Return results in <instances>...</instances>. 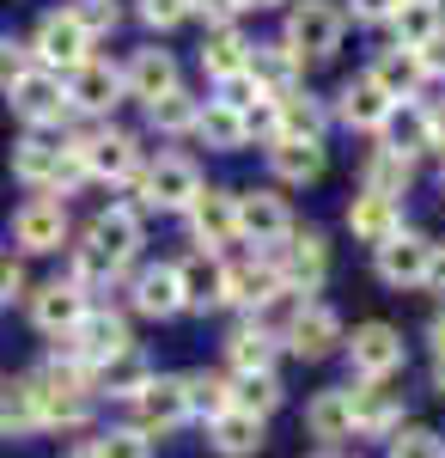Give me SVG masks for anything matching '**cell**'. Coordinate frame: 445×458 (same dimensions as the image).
I'll return each instance as SVG.
<instances>
[{
  "instance_id": "obj_13",
  "label": "cell",
  "mask_w": 445,
  "mask_h": 458,
  "mask_svg": "<svg viewBox=\"0 0 445 458\" xmlns=\"http://www.w3.org/2000/svg\"><path fill=\"white\" fill-rule=\"evenodd\" d=\"M129 403H135L140 434H172V428L189 416V386H183V379H147Z\"/></svg>"
},
{
  "instance_id": "obj_2",
  "label": "cell",
  "mask_w": 445,
  "mask_h": 458,
  "mask_svg": "<svg viewBox=\"0 0 445 458\" xmlns=\"http://www.w3.org/2000/svg\"><path fill=\"white\" fill-rule=\"evenodd\" d=\"M31 391L37 428H86L92 422V373L73 360H49L37 379H25Z\"/></svg>"
},
{
  "instance_id": "obj_29",
  "label": "cell",
  "mask_w": 445,
  "mask_h": 458,
  "mask_svg": "<svg viewBox=\"0 0 445 458\" xmlns=\"http://www.w3.org/2000/svg\"><path fill=\"white\" fill-rule=\"evenodd\" d=\"M250 80L263 86V92H293V73H299V55L287 49V43H250Z\"/></svg>"
},
{
  "instance_id": "obj_44",
  "label": "cell",
  "mask_w": 445,
  "mask_h": 458,
  "mask_svg": "<svg viewBox=\"0 0 445 458\" xmlns=\"http://www.w3.org/2000/svg\"><path fill=\"white\" fill-rule=\"evenodd\" d=\"M68 13L80 19V31H86V37H110V31H116V0H73Z\"/></svg>"
},
{
  "instance_id": "obj_39",
  "label": "cell",
  "mask_w": 445,
  "mask_h": 458,
  "mask_svg": "<svg viewBox=\"0 0 445 458\" xmlns=\"http://www.w3.org/2000/svg\"><path fill=\"white\" fill-rule=\"evenodd\" d=\"M92 386L116 391V397H135V391L147 386V367H140V354L129 349V354H116V360H104L98 373H92Z\"/></svg>"
},
{
  "instance_id": "obj_5",
  "label": "cell",
  "mask_w": 445,
  "mask_h": 458,
  "mask_svg": "<svg viewBox=\"0 0 445 458\" xmlns=\"http://www.w3.org/2000/svg\"><path fill=\"white\" fill-rule=\"evenodd\" d=\"M287 49H293L299 62H330V55L342 49V6H330V0H299V6L287 13Z\"/></svg>"
},
{
  "instance_id": "obj_7",
  "label": "cell",
  "mask_w": 445,
  "mask_h": 458,
  "mask_svg": "<svg viewBox=\"0 0 445 458\" xmlns=\"http://www.w3.org/2000/svg\"><path fill=\"white\" fill-rule=\"evenodd\" d=\"M6 98H13V116H25L31 129H49V123L68 116V86H62V73H49V68H25L6 86Z\"/></svg>"
},
{
  "instance_id": "obj_23",
  "label": "cell",
  "mask_w": 445,
  "mask_h": 458,
  "mask_svg": "<svg viewBox=\"0 0 445 458\" xmlns=\"http://www.w3.org/2000/svg\"><path fill=\"white\" fill-rule=\"evenodd\" d=\"M348 403H354L360 434H390L403 422V391H384V379H360V391H348Z\"/></svg>"
},
{
  "instance_id": "obj_41",
  "label": "cell",
  "mask_w": 445,
  "mask_h": 458,
  "mask_svg": "<svg viewBox=\"0 0 445 458\" xmlns=\"http://www.w3.org/2000/svg\"><path fill=\"white\" fill-rule=\"evenodd\" d=\"M183 386H189V416H207V422H214L220 410H232V386H226V379H207V373H189Z\"/></svg>"
},
{
  "instance_id": "obj_48",
  "label": "cell",
  "mask_w": 445,
  "mask_h": 458,
  "mask_svg": "<svg viewBox=\"0 0 445 458\" xmlns=\"http://www.w3.org/2000/svg\"><path fill=\"white\" fill-rule=\"evenodd\" d=\"M415 62H421V73H427V80H445V31L427 37V43L415 49Z\"/></svg>"
},
{
  "instance_id": "obj_45",
  "label": "cell",
  "mask_w": 445,
  "mask_h": 458,
  "mask_svg": "<svg viewBox=\"0 0 445 458\" xmlns=\"http://www.w3.org/2000/svg\"><path fill=\"white\" fill-rule=\"evenodd\" d=\"M390 458H445V446H440V434L409 428V434H397V440H390Z\"/></svg>"
},
{
  "instance_id": "obj_35",
  "label": "cell",
  "mask_w": 445,
  "mask_h": 458,
  "mask_svg": "<svg viewBox=\"0 0 445 458\" xmlns=\"http://www.w3.org/2000/svg\"><path fill=\"white\" fill-rule=\"evenodd\" d=\"M306 428L317 440H348L354 434V403H348V391H317L306 410Z\"/></svg>"
},
{
  "instance_id": "obj_16",
  "label": "cell",
  "mask_w": 445,
  "mask_h": 458,
  "mask_svg": "<svg viewBox=\"0 0 445 458\" xmlns=\"http://www.w3.org/2000/svg\"><path fill=\"white\" fill-rule=\"evenodd\" d=\"M281 343L299 354V360H317V354H330L336 343H342V318L330 312V306H299L293 324L281 330Z\"/></svg>"
},
{
  "instance_id": "obj_15",
  "label": "cell",
  "mask_w": 445,
  "mask_h": 458,
  "mask_svg": "<svg viewBox=\"0 0 445 458\" xmlns=\"http://www.w3.org/2000/svg\"><path fill=\"white\" fill-rule=\"evenodd\" d=\"M403 336L390 324H360L354 343H348V360H354V379H390L403 367Z\"/></svg>"
},
{
  "instance_id": "obj_43",
  "label": "cell",
  "mask_w": 445,
  "mask_h": 458,
  "mask_svg": "<svg viewBox=\"0 0 445 458\" xmlns=\"http://www.w3.org/2000/svg\"><path fill=\"white\" fill-rule=\"evenodd\" d=\"M92 458H153V446H147L140 428H116V434L92 440Z\"/></svg>"
},
{
  "instance_id": "obj_6",
  "label": "cell",
  "mask_w": 445,
  "mask_h": 458,
  "mask_svg": "<svg viewBox=\"0 0 445 458\" xmlns=\"http://www.w3.org/2000/svg\"><path fill=\"white\" fill-rule=\"evenodd\" d=\"M269 263L287 293H317L323 276H330V250H323L317 233H287L281 245H269Z\"/></svg>"
},
{
  "instance_id": "obj_40",
  "label": "cell",
  "mask_w": 445,
  "mask_h": 458,
  "mask_svg": "<svg viewBox=\"0 0 445 458\" xmlns=\"http://www.w3.org/2000/svg\"><path fill=\"white\" fill-rule=\"evenodd\" d=\"M232 403H239V410H250V416H269L274 403H281L274 373H239V379H232Z\"/></svg>"
},
{
  "instance_id": "obj_32",
  "label": "cell",
  "mask_w": 445,
  "mask_h": 458,
  "mask_svg": "<svg viewBox=\"0 0 445 458\" xmlns=\"http://www.w3.org/2000/svg\"><path fill=\"white\" fill-rule=\"evenodd\" d=\"M269 135H311V141H323V105L317 98H299V92H274Z\"/></svg>"
},
{
  "instance_id": "obj_11",
  "label": "cell",
  "mask_w": 445,
  "mask_h": 458,
  "mask_svg": "<svg viewBox=\"0 0 445 458\" xmlns=\"http://www.w3.org/2000/svg\"><path fill=\"white\" fill-rule=\"evenodd\" d=\"M73 153H80L86 177H104V183H129V177L140 172V147H135V135H122V129L86 135V141H73Z\"/></svg>"
},
{
  "instance_id": "obj_38",
  "label": "cell",
  "mask_w": 445,
  "mask_h": 458,
  "mask_svg": "<svg viewBox=\"0 0 445 458\" xmlns=\"http://www.w3.org/2000/svg\"><path fill=\"white\" fill-rule=\"evenodd\" d=\"M196 116H202V105H196L183 86L147 105V123H153V129H165V135H183V129H196Z\"/></svg>"
},
{
  "instance_id": "obj_37",
  "label": "cell",
  "mask_w": 445,
  "mask_h": 458,
  "mask_svg": "<svg viewBox=\"0 0 445 458\" xmlns=\"http://www.w3.org/2000/svg\"><path fill=\"white\" fill-rule=\"evenodd\" d=\"M226 360H232V373H269L274 367V336L269 330H239L232 343H226Z\"/></svg>"
},
{
  "instance_id": "obj_31",
  "label": "cell",
  "mask_w": 445,
  "mask_h": 458,
  "mask_svg": "<svg viewBox=\"0 0 445 458\" xmlns=\"http://www.w3.org/2000/svg\"><path fill=\"white\" fill-rule=\"evenodd\" d=\"M196 135H202L214 153H239V147L250 141V123H244V110H232V105H220V98H214V105L196 116Z\"/></svg>"
},
{
  "instance_id": "obj_30",
  "label": "cell",
  "mask_w": 445,
  "mask_h": 458,
  "mask_svg": "<svg viewBox=\"0 0 445 458\" xmlns=\"http://www.w3.org/2000/svg\"><path fill=\"white\" fill-rule=\"evenodd\" d=\"M366 80H373L378 92H390V98H403V105H409L415 86H421L427 73H421V62H415V49H384V55L373 62V73H366Z\"/></svg>"
},
{
  "instance_id": "obj_52",
  "label": "cell",
  "mask_w": 445,
  "mask_h": 458,
  "mask_svg": "<svg viewBox=\"0 0 445 458\" xmlns=\"http://www.w3.org/2000/svg\"><path fill=\"white\" fill-rule=\"evenodd\" d=\"M427 343H433V354H445V312L427 324Z\"/></svg>"
},
{
  "instance_id": "obj_27",
  "label": "cell",
  "mask_w": 445,
  "mask_h": 458,
  "mask_svg": "<svg viewBox=\"0 0 445 458\" xmlns=\"http://www.w3.org/2000/svg\"><path fill=\"white\" fill-rule=\"evenodd\" d=\"M390 110H397V98H390V92H378L373 80H348V86H342V123H348V129L378 135V129L390 123Z\"/></svg>"
},
{
  "instance_id": "obj_4",
  "label": "cell",
  "mask_w": 445,
  "mask_h": 458,
  "mask_svg": "<svg viewBox=\"0 0 445 458\" xmlns=\"http://www.w3.org/2000/svg\"><path fill=\"white\" fill-rule=\"evenodd\" d=\"M13 172L25 177V183H37V190H55V196H68V190H80V183H86L80 153H73V147L43 141V135H31V141L13 147Z\"/></svg>"
},
{
  "instance_id": "obj_42",
  "label": "cell",
  "mask_w": 445,
  "mask_h": 458,
  "mask_svg": "<svg viewBox=\"0 0 445 458\" xmlns=\"http://www.w3.org/2000/svg\"><path fill=\"white\" fill-rule=\"evenodd\" d=\"M37 416H31V391L0 379V434H31Z\"/></svg>"
},
{
  "instance_id": "obj_18",
  "label": "cell",
  "mask_w": 445,
  "mask_h": 458,
  "mask_svg": "<svg viewBox=\"0 0 445 458\" xmlns=\"http://www.w3.org/2000/svg\"><path fill=\"white\" fill-rule=\"evenodd\" d=\"M31 318H37V330H43V336H68L73 324L86 318V287H73V282L37 287V293H31Z\"/></svg>"
},
{
  "instance_id": "obj_36",
  "label": "cell",
  "mask_w": 445,
  "mask_h": 458,
  "mask_svg": "<svg viewBox=\"0 0 445 458\" xmlns=\"http://www.w3.org/2000/svg\"><path fill=\"white\" fill-rule=\"evenodd\" d=\"M415 177V159L403 153V147H373V159H366V190H384V196H403Z\"/></svg>"
},
{
  "instance_id": "obj_46",
  "label": "cell",
  "mask_w": 445,
  "mask_h": 458,
  "mask_svg": "<svg viewBox=\"0 0 445 458\" xmlns=\"http://www.w3.org/2000/svg\"><path fill=\"white\" fill-rule=\"evenodd\" d=\"M183 13H189V0H140V19H147L153 31H172Z\"/></svg>"
},
{
  "instance_id": "obj_21",
  "label": "cell",
  "mask_w": 445,
  "mask_h": 458,
  "mask_svg": "<svg viewBox=\"0 0 445 458\" xmlns=\"http://www.w3.org/2000/svg\"><path fill=\"white\" fill-rule=\"evenodd\" d=\"M226 269V306H263L274 287H281V276H274L269 257H232V263H220Z\"/></svg>"
},
{
  "instance_id": "obj_8",
  "label": "cell",
  "mask_w": 445,
  "mask_h": 458,
  "mask_svg": "<svg viewBox=\"0 0 445 458\" xmlns=\"http://www.w3.org/2000/svg\"><path fill=\"white\" fill-rule=\"evenodd\" d=\"M86 49H92V37L80 31V19L73 13H49L43 25H37L31 37V62L37 68H49V73H68L86 62Z\"/></svg>"
},
{
  "instance_id": "obj_47",
  "label": "cell",
  "mask_w": 445,
  "mask_h": 458,
  "mask_svg": "<svg viewBox=\"0 0 445 458\" xmlns=\"http://www.w3.org/2000/svg\"><path fill=\"white\" fill-rule=\"evenodd\" d=\"M25 68H31V49H19V43H6V37H0V92H6Z\"/></svg>"
},
{
  "instance_id": "obj_1",
  "label": "cell",
  "mask_w": 445,
  "mask_h": 458,
  "mask_svg": "<svg viewBox=\"0 0 445 458\" xmlns=\"http://www.w3.org/2000/svg\"><path fill=\"white\" fill-rule=\"evenodd\" d=\"M140 250V214L135 208H110L86 226V245L73 250V287H98L110 276L129 269V257Z\"/></svg>"
},
{
  "instance_id": "obj_19",
  "label": "cell",
  "mask_w": 445,
  "mask_h": 458,
  "mask_svg": "<svg viewBox=\"0 0 445 458\" xmlns=\"http://www.w3.org/2000/svg\"><path fill=\"white\" fill-rule=\"evenodd\" d=\"M62 86H68V105H80V110H110L122 98V73L110 62H98V55H86L80 68H68Z\"/></svg>"
},
{
  "instance_id": "obj_53",
  "label": "cell",
  "mask_w": 445,
  "mask_h": 458,
  "mask_svg": "<svg viewBox=\"0 0 445 458\" xmlns=\"http://www.w3.org/2000/svg\"><path fill=\"white\" fill-rule=\"evenodd\" d=\"M433 386H440V397H445V354H440V367H433Z\"/></svg>"
},
{
  "instance_id": "obj_10",
  "label": "cell",
  "mask_w": 445,
  "mask_h": 458,
  "mask_svg": "<svg viewBox=\"0 0 445 458\" xmlns=\"http://www.w3.org/2000/svg\"><path fill=\"white\" fill-rule=\"evenodd\" d=\"M189 233L202 250L239 245V196L232 190H196L189 196Z\"/></svg>"
},
{
  "instance_id": "obj_51",
  "label": "cell",
  "mask_w": 445,
  "mask_h": 458,
  "mask_svg": "<svg viewBox=\"0 0 445 458\" xmlns=\"http://www.w3.org/2000/svg\"><path fill=\"white\" fill-rule=\"evenodd\" d=\"M348 6H354V19H366V25H378V19H390V13H397L403 0H348Z\"/></svg>"
},
{
  "instance_id": "obj_25",
  "label": "cell",
  "mask_w": 445,
  "mask_h": 458,
  "mask_svg": "<svg viewBox=\"0 0 445 458\" xmlns=\"http://www.w3.org/2000/svg\"><path fill=\"white\" fill-rule=\"evenodd\" d=\"M122 92H135L140 105H153V98L177 92V62L165 55V49H140L135 62H129V73H122Z\"/></svg>"
},
{
  "instance_id": "obj_3",
  "label": "cell",
  "mask_w": 445,
  "mask_h": 458,
  "mask_svg": "<svg viewBox=\"0 0 445 458\" xmlns=\"http://www.w3.org/2000/svg\"><path fill=\"white\" fill-rule=\"evenodd\" d=\"M129 349H135V343H129V324L116 312H92V306H86V318L62 336V360L86 367V373H98L104 360H116V354H129Z\"/></svg>"
},
{
  "instance_id": "obj_24",
  "label": "cell",
  "mask_w": 445,
  "mask_h": 458,
  "mask_svg": "<svg viewBox=\"0 0 445 458\" xmlns=\"http://www.w3.org/2000/svg\"><path fill=\"white\" fill-rule=\"evenodd\" d=\"M207 446L226 458H250L256 446H263V416H250V410H220L214 422H207Z\"/></svg>"
},
{
  "instance_id": "obj_49",
  "label": "cell",
  "mask_w": 445,
  "mask_h": 458,
  "mask_svg": "<svg viewBox=\"0 0 445 458\" xmlns=\"http://www.w3.org/2000/svg\"><path fill=\"white\" fill-rule=\"evenodd\" d=\"M189 13H202L207 25L220 31V25H232V13H239V0H189Z\"/></svg>"
},
{
  "instance_id": "obj_54",
  "label": "cell",
  "mask_w": 445,
  "mask_h": 458,
  "mask_svg": "<svg viewBox=\"0 0 445 458\" xmlns=\"http://www.w3.org/2000/svg\"><path fill=\"white\" fill-rule=\"evenodd\" d=\"M239 6H256V13H269V6H281V0H239Z\"/></svg>"
},
{
  "instance_id": "obj_33",
  "label": "cell",
  "mask_w": 445,
  "mask_h": 458,
  "mask_svg": "<svg viewBox=\"0 0 445 458\" xmlns=\"http://www.w3.org/2000/svg\"><path fill=\"white\" fill-rule=\"evenodd\" d=\"M202 68H207V80H232V73L250 68V43H244L232 25L207 31V43H202Z\"/></svg>"
},
{
  "instance_id": "obj_22",
  "label": "cell",
  "mask_w": 445,
  "mask_h": 458,
  "mask_svg": "<svg viewBox=\"0 0 445 458\" xmlns=\"http://www.w3.org/2000/svg\"><path fill=\"white\" fill-rule=\"evenodd\" d=\"M177 287H183V306H196V312L226 306V269L214 263V250H196L189 263H177Z\"/></svg>"
},
{
  "instance_id": "obj_26",
  "label": "cell",
  "mask_w": 445,
  "mask_h": 458,
  "mask_svg": "<svg viewBox=\"0 0 445 458\" xmlns=\"http://www.w3.org/2000/svg\"><path fill=\"white\" fill-rule=\"evenodd\" d=\"M269 159L287 183L323 177V141H311V135H269Z\"/></svg>"
},
{
  "instance_id": "obj_12",
  "label": "cell",
  "mask_w": 445,
  "mask_h": 458,
  "mask_svg": "<svg viewBox=\"0 0 445 458\" xmlns=\"http://www.w3.org/2000/svg\"><path fill=\"white\" fill-rule=\"evenodd\" d=\"M373 250H378V282H384V287H421V282H427V263H433V250H440V245H427L421 233L403 226V233H390V239L373 245Z\"/></svg>"
},
{
  "instance_id": "obj_28",
  "label": "cell",
  "mask_w": 445,
  "mask_h": 458,
  "mask_svg": "<svg viewBox=\"0 0 445 458\" xmlns=\"http://www.w3.org/2000/svg\"><path fill=\"white\" fill-rule=\"evenodd\" d=\"M135 312L140 318H172V312H183L177 263H159V269H140V276H135Z\"/></svg>"
},
{
  "instance_id": "obj_50",
  "label": "cell",
  "mask_w": 445,
  "mask_h": 458,
  "mask_svg": "<svg viewBox=\"0 0 445 458\" xmlns=\"http://www.w3.org/2000/svg\"><path fill=\"white\" fill-rule=\"evenodd\" d=\"M19 293H25V269H19V257H0V306L19 300Z\"/></svg>"
},
{
  "instance_id": "obj_34",
  "label": "cell",
  "mask_w": 445,
  "mask_h": 458,
  "mask_svg": "<svg viewBox=\"0 0 445 458\" xmlns=\"http://www.w3.org/2000/svg\"><path fill=\"white\" fill-rule=\"evenodd\" d=\"M390 31H397V49H421L427 37L445 31V13L427 6V0H403V6L390 13Z\"/></svg>"
},
{
  "instance_id": "obj_9",
  "label": "cell",
  "mask_w": 445,
  "mask_h": 458,
  "mask_svg": "<svg viewBox=\"0 0 445 458\" xmlns=\"http://www.w3.org/2000/svg\"><path fill=\"white\" fill-rule=\"evenodd\" d=\"M196 190H202V172H196V159H183V153H165V159H153V165L140 172V202H147V208H189Z\"/></svg>"
},
{
  "instance_id": "obj_20",
  "label": "cell",
  "mask_w": 445,
  "mask_h": 458,
  "mask_svg": "<svg viewBox=\"0 0 445 458\" xmlns=\"http://www.w3.org/2000/svg\"><path fill=\"white\" fill-rule=\"evenodd\" d=\"M348 226H354V239L384 245L390 233H403V208H397V196H384V190H360V196L348 202Z\"/></svg>"
},
{
  "instance_id": "obj_14",
  "label": "cell",
  "mask_w": 445,
  "mask_h": 458,
  "mask_svg": "<svg viewBox=\"0 0 445 458\" xmlns=\"http://www.w3.org/2000/svg\"><path fill=\"white\" fill-rule=\"evenodd\" d=\"M13 239H19V250H31V257H43V250H62V245H68V208H62L55 196H37V202H25V208L13 214Z\"/></svg>"
},
{
  "instance_id": "obj_17",
  "label": "cell",
  "mask_w": 445,
  "mask_h": 458,
  "mask_svg": "<svg viewBox=\"0 0 445 458\" xmlns=\"http://www.w3.org/2000/svg\"><path fill=\"white\" fill-rule=\"evenodd\" d=\"M293 233L287 220V202L269 196V190H244L239 196V239H256V245H281Z\"/></svg>"
},
{
  "instance_id": "obj_55",
  "label": "cell",
  "mask_w": 445,
  "mask_h": 458,
  "mask_svg": "<svg viewBox=\"0 0 445 458\" xmlns=\"http://www.w3.org/2000/svg\"><path fill=\"white\" fill-rule=\"evenodd\" d=\"M73 458H92V446H86V453H73Z\"/></svg>"
},
{
  "instance_id": "obj_56",
  "label": "cell",
  "mask_w": 445,
  "mask_h": 458,
  "mask_svg": "<svg viewBox=\"0 0 445 458\" xmlns=\"http://www.w3.org/2000/svg\"><path fill=\"white\" fill-rule=\"evenodd\" d=\"M427 6H440V0H427Z\"/></svg>"
}]
</instances>
